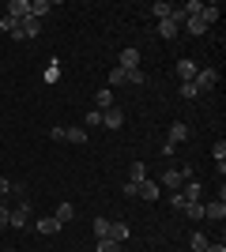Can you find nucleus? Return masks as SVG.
Returning a JSON list of instances; mask_svg holds the SVG:
<instances>
[{
  "label": "nucleus",
  "mask_w": 226,
  "mask_h": 252,
  "mask_svg": "<svg viewBox=\"0 0 226 252\" xmlns=\"http://www.w3.org/2000/svg\"><path fill=\"white\" fill-rule=\"evenodd\" d=\"M125 83H136V87H143V83H147V75H143L140 68H129V72H125Z\"/></svg>",
  "instance_id": "22"
},
{
  "label": "nucleus",
  "mask_w": 226,
  "mask_h": 252,
  "mask_svg": "<svg viewBox=\"0 0 226 252\" xmlns=\"http://www.w3.org/2000/svg\"><path fill=\"white\" fill-rule=\"evenodd\" d=\"M95 237H98V241L109 237V219H95Z\"/></svg>",
  "instance_id": "26"
},
{
  "label": "nucleus",
  "mask_w": 226,
  "mask_h": 252,
  "mask_svg": "<svg viewBox=\"0 0 226 252\" xmlns=\"http://www.w3.org/2000/svg\"><path fill=\"white\" fill-rule=\"evenodd\" d=\"M166 139H170V143H185V139H189V125H185V121H173Z\"/></svg>",
  "instance_id": "10"
},
{
  "label": "nucleus",
  "mask_w": 226,
  "mask_h": 252,
  "mask_svg": "<svg viewBox=\"0 0 226 252\" xmlns=\"http://www.w3.org/2000/svg\"><path fill=\"white\" fill-rule=\"evenodd\" d=\"M11 192V185H8V177H0V200H4V196H8Z\"/></svg>",
  "instance_id": "36"
},
{
  "label": "nucleus",
  "mask_w": 226,
  "mask_h": 252,
  "mask_svg": "<svg viewBox=\"0 0 226 252\" xmlns=\"http://www.w3.org/2000/svg\"><path fill=\"white\" fill-rule=\"evenodd\" d=\"M200 8H204V0H185V4H181V11L189 15V19H193V15H200Z\"/></svg>",
  "instance_id": "24"
},
{
  "label": "nucleus",
  "mask_w": 226,
  "mask_h": 252,
  "mask_svg": "<svg viewBox=\"0 0 226 252\" xmlns=\"http://www.w3.org/2000/svg\"><path fill=\"white\" fill-rule=\"evenodd\" d=\"M185 31H189V34H204L207 27H204V19H200V15H193V19H185Z\"/></svg>",
  "instance_id": "23"
},
{
  "label": "nucleus",
  "mask_w": 226,
  "mask_h": 252,
  "mask_svg": "<svg viewBox=\"0 0 226 252\" xmlns=\"http://www.w3.org/2000/svg\"><path fill=\"white\" fill-rule=\"evenodd\" d=\"M185 215H189V219H204V203H185Z\"/></svg>",
  "instance_id": "27"
},
{
  "label": "nucleus",
  "mask_w": 226,
  "mask_h": 252,
  "mask_svg": "<svg viewBox=\"0 0 226 252\" xmlns=\"http://www.w3.org/2000/svg\"><path fill=\"white\" fill-rule=\"evenodd\" d=\"M151 11H155V19H170V15H173V4H166V0H155V8H151Z\"/></svg>",
  "instance_id": "19"
},
{
  "label": "nucleus",
  "mask_w": 226,
  "mask_h": 252,
  "mask_svg": "<svg viewBox=\"0 0 226 252\" xmlns=\"http://www.w3.org/2000/svg\"><path fill=\"white\" fill-rule=\"evenodd\" d=\"M117 68H125V72H129V68H140V49H136V45L121 49V64H117Z\"/></svg>",
  "instance_id": "7"
},
{
  "label": "nucleus",
  "mask_w": 226,
  "mask_h": 252,
  "mask_svg": "<svg viewBox=\"0 0 226 252\" xmlns=\"http://www.w3.org/2000/svg\"><path fill=\"white\" fill-rule=\"evenodd\" d=\"M34 230H38V237H57V233L65 230V226H61V222L49 215V219H38V222H34Z\"/></svg>",
  "instance_id": "3"
},
{
  "label": "nucleus",
  "mask_w": 226,
  "mask_h": 252,
  "mask_svg": "<svg viewBox=\"0 0 226 252\" xmlns=\"http://www.w3.org/2000/svg\"><path fill=\"white\" fill-rule=\"evenodd\" d=\"M196 72H200V68H196V61H189V57H181V61H177V75H181V83H193Z\"/></svg>",
  "instance_id": "5"
},
{
  "label": "nucleus",
  "mask_w": 226,
  "mask_h": 252,
  "mask_svg": "<svg viewBox=\"0 0 226 252\" xmlns=\"http://www.w3.org/2000/svg\"><path fill=\"white\" fill-rule=\"evenodd\" d=\"M136 196H140V200H159V181H140V192H136Z\"/></svg>",
  "instance_id": "12"
},
{
  "label": "nucleus",
  "mask_w": 226,
  "mask_h": 252,
  "mask_svg": "<svg viewBox=\"0 0 226 252\" xmlns=\"http://www.w3.org/2000/svg\"><path fill=\"white\" fill-rule=\"evenodd\" d=\"M204 252H226V245H223V241H211V245H207Z\"/></svg>",
  "instance_id": "35"
},
{
  "label": "nucleus",
  "mask_w": 226,
  "mask_h": 252,
  "mask_svg": "<svg viewBox=\"0 0 226 252\" xmlns=\"http://www.w3.org/2000/svg\"><path fill=\"white\" fill-rule=\"evenodd\" d=\"M102 125H106V128H121V125H125V113L113 105V109H106V113H102Z\"/></svg>",
  "instance_id": "13"
},
{
  "label": "nucleus",
  "mask_w": 226,
  "mask_h": 252,
  "mask_svg": "<svg viewBox=\"0 0 226 252\" xmlns=\"http://www.w3.org/2000/svg\"><path fill=\"white\" fill-rule=\"evenodd\" d=\"M31 222H34V211H31V203H27V200H19V207L11 211V226H15V230H27Z\"/></svg>",
  "instance_id": "2"
},
{
  "label": "nucleus",
  "mask_w": 226,
  "mask_h": 252,
  "mask_svg": "<svg viewBox=\"0 0 226 252\" xmlns=\"http://www.w3.org/2000/svg\"><path fill=\"white\" fill-rule=\"evenodd\" d=\"M204 219L223 222V219H226V200H211V203H204Z\"/></svg>",
  "instance_id": "8"
},
{
  "label": "nucleus",
  "mask_w": 226,
  "mask_h": 252,
  "mask_svg": "<svg viewBox=\"0 0 226 252\" xmlns=\"http://www.w3.org/2000/svg\"><path fill=\"white\" fill-rule=\"evenodd\" d=\"M125 83V68H113V72H109V87H121Z\"/></svg>",
  "instance_id": "31"
},
{
  "label": "nucleus",
  "mask_w": 226,
  "mask_h": 252,
  "mask_svg": "<svg viewBox=\"0 0 226 252\" xmlns=\"http://www.w3.org/2000/svg\"><path fill=\"white\" fill-rule=\"evenodd\" d=\"M65 139L72 143V147H83L87 143V128H65Z\"/></svg>",
  "instance_id": "15"
},
{
  "label": "nucleus",
  "mask_w": 226,
  "mask_h": 252,
  "mask_svg": "<svg viewBox=\"0 0 226 252\" xmlns=\"http://www.w3.org/2000/svg\"><path fill=\"white\" fill-rule=\"evenodd\" d=\"M27 15H31V0H11V4H8V19L23 23Z\"/></svg>",
  "instance_id": "4"
},
{
  "label": "nucleus",
  "mask_w": 226,
  "mask_h": 252,
  "mask_svg": "<svg viewBox=\"0 0 226 252\" xmlns=\"http://www.w3.org/2000/svg\"><path fill=\"white\" fill-rule=\"evenodd\" d=\"M132 237V230H129V222H109V241H117V245H125Z\"/></svg>",
  "instance_id": "6"
},
{
  "label": "nucleus",
  "mask_w": 226,
  "mask_h": 252,
  "mask_svg": "<svg viewBox=\"0 0 226 252\" xmlns=\"http://www.w3.org/2000/svg\"><path fill=\"white\" fill-rule=\"evenodd\" d=\"M200 19H204V27L219 23V4H204V8H200Z\"/></svg>",
  "instance_id": "18"
},
{
  "label": "nucleus",
  "mask_w": 226,
  "mask_h": 252,
  "mask_svg": "<svg viewBox=\"0 0 226 252\" xmlns=\"http://www.w3.org/2000/svg\"><path fill=\"white\" fill-rule=\"evenodd\" d=\"M19 34H23V38H38V34H42V19L27 15V19L19 23Z\"/></svg>",
  "instance_id": "9"
},
{
  "label": "nucleus",
  "mask_w": 226,
  "mask_h": 252,
  "mask_svg": "<svg viewBox=\"0 0 226 252\" xmlns=\"http://www.w3.org/2000/svg\"><path fill=\"white\" fill-rule=\"evenodd\" d=\"M193 83H196V91H200V94H207V91H215V83H219V72H215V68H200Z\"/></svg>",
  "instance_id": "1"
},
{
  "label": "nucleus",
  "mask_w": 226,
  "mask_h": 252,
  "mask_svg": "<svg viewBox=\"0 0 226 252\" xmlns=\"http://www.w3.org/2000/svg\"><path fill=\"white\" fill-rule=\"evenodd\" d=\"M95 109H98V113H106V109H113V91H109V87H106V91H98V94H95Z\"/></svg>",
  "instance_id": "14"
},
{
  "label": "nucleus",
  "mask_w": 226,
  "mask_h": 252,
  "mask_svg": "<svg viewBox=\"0 0 226 252\" xmlns=\"http://www.w3.org/2000/svg\"><path fill=\"white\" fill-rule=\"evenodd\" d=\"M129 181H136V185L147 181V166H143V162H132V166H129Z\"/></svg>",
  "instance_id": "20"
},
{
  "label": "nucleus",
  "mask_w": 226,
  "mask_h": 252,
  "mask_svg": "<svg viewBox=\"0 0 226 252\" xmlns=\"http://www.w3.org/2000/svg\"><path fill=\"white\" fill-rule=\"evenodd\" d=\"M4 252H15V249H4Z\"/></svg>",
  "instance_id": "37"
},
{
  "label": "nucleus",
  "mask_w": 226,
  "mask_h": 252,
  "mask_svg": "<svg viewBox=\"0 0 226 252\" xmlns=\"http://www.w3.org/2000/svg\"><path fill=\"white\" fill-rule=\"evenodd\" d=\"M211 155H215V162H223V158H226V143H223V139H219L215 147H211Z\"/></svg>",
  "instance_id": "33"
},
{
  "label": "nucleus",
  "mask_w": 226,
  "mask_h": 252,
  "mask_svg": "<svg viewBox=\"0 0 226 252\" xmlns=\"http://www.w3.org/2000/svg\"><path fill=\"white\" fill-rule=\"evenodd\" d=\"M53 11V0H31V15L34 19H42V15H49Z\"/></svg>",
  "instance_id": "16"
},
{
  "label": "nucleus",
  "mask_w": 226,
  "mask_h": 252,
  "mask_svg": "<svg viewBox=\"0 0 226 252\" xmlns=\"http://www.w3.org/2000/svg\"><path fill=\"white\" fill-rule=\"evenodd\" d=\"M177 31H181V27H177V23H170V19H162V23H159V34L166 38V42H170V38H177Z\"/></svg>",
  "instance_id": "21"
},
{
  "label": "nucleus",
  "mask_w": 226,
  "mask_h": 252,
  "mask_svg": "<svg viewBox=\"0 0 226 252\" xmlns=\"http://www.w3.org/2000/svg\"><path fill=\"white\" fill-rule=\"evenodd\" d=\"M181 185H185L181 169H166V173H162V189H173V192H177Z\"/></svg>",
  "instance_id": "11"
},
{
  "label": "nucleus",
  "mask_w": 226,
  "mask_h": 252,
  "mask_svg": "<svg viewBox=\"0 0 226 252\" xmlns=\"http://www.w3.org/2000/svg\"><path fill=\"white\" fill-rule=\"evenodd\" d=\"M53 219L65 226V222H72V219H75V207H72V203H61V207L53 211Z\"/></svg>",
  "instance_id": "17"
},
{
  "label": "nucleus",
  "mask_w": 226,
  "mask_h": 252,
  "mask_svg": "<svg viewBox=\"0 0 226 252\" xmlns=\"http://www.w3.org/2000/svg\"><path fill=\"white\" fill-rule=\"evenodd\" d=\"M98 252H121V245L109 241V237H102V241H98Z\"/></svg>",
  "instance_id": "29"
},
{
  "label": "nucleus",
  "mask_w": 226,
  "mask_h": 252,
  "mask_svg": "<svg viewBox=\"0 0 226 252\" xmlns=\"http://www.w3.org/2000/svg\"><path fill=\"white\" fill-rule=\"evenodd\" d=\"M181 98H185V102H193V98H200V91H196V83H181Z\"/></svg>",
  "instance_id": "28"
},
{
  "label": "nucleus",
  "mask_w": 226,
  "mask_h": 252,
  "mask_svg": "<svg viewBox=\"0 0 226 252\" xmlns=\"http://www.w3.org/2000/svg\"><path fill=\"white\" fill-rule=\"evenodd\" d=\"M207 245H211V241H207L204 233H193V241H189V249H193V252H204Z\"/></svg>",
  "instance_id": "25"
},
{
  "label": "nucleus",
  "mask_w": 226,
  "mask_h": 252,
  "mask_svg": "<svg viewBox=\"0 0 226 252\" xmlns=\"http://www.w3.org/2000/svg\"><path fill=\"white\" fill-rule=\"evenodd\" d=\"M102 125V113H98V109H91V113H87V128H98Z\"/></svg>",
  "instance_id": "32"
},
{
  "label": "nucleus",
  "mask_w": 226,
  "mask_h": 252,
  "mask_svg": "<svg viewBox=\"0 0 226 252\" xmlns=\"http://www.w3.org/2000/svg\"><path fill=\"white\" fill-rule=\"evenodd\" d=\"M11 226V211H8V203H0V230H8Z\"/></svg>",
  "instance_id": "30"
},
{
  "label": "nucleus",
  "mask_w": 226,
  "mask_h": 252,
  "mask_svg": "<svg viewBox=\"0 0 226 252\" xmlns=\"http://www.w3.org/2000/svg\"><path fill=\"white\" fill-rule=\"evenodd\" d=\"M170 203H173L177 211H185V196H181V192H173V196H170Z\"/></svg>",
  "instance_id": "34"
}]
</instances>
